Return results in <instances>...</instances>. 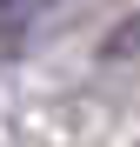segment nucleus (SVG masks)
Segmentation results:
<instances>
[{
  "label": "nucleus",
  "mask_w": 140,
  "mask_h": 147,
  "mask_svg": "<svg viewBox=\"0 0 140 147\" xmlns=\"http://www.w3.org/2000/svg\"><path fill=\"white\" fill-rule=\"evenodd\" d=\"M100 60H140V13H127L120 27L100 40Z\"/></svg>",
  "instance_id": "obj_1"
},
{
  "label": "nucleus",
  "mask_w": 140,
  "mask_h": 147,
  "mask_svg": "<svg viewBox=\"0 0 140 147\" xmlns=\"http://www.w3.org/2000/svg\"><path fill=\"white\" fill-rule=\"evenodd\" d=\"M47 7H54V0H0V13H7V27H13V20H27V13H47Z\"/></svg>",
  "instance_id": "obj_2"
},
{
  "label": "nucleus",
  "mask_w": 140,
  "mask_h": 147,
  "mask_svg": "<svg viewBox=\"0 0 140 147\" xmlns=\"http://www.w3.org/2000/svg\"><path fill=\"white\" fill-rule=\"evenodd\" d=\"M13 47H20V27H0V60H7Z\"/></svg>",
  "instance_id": "obj_3"
}]
</instances>
